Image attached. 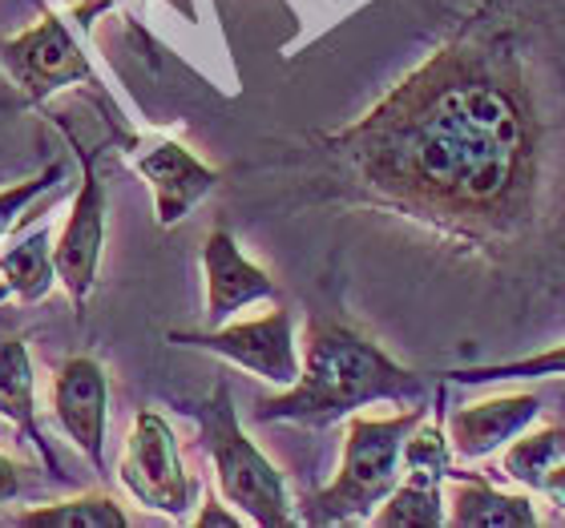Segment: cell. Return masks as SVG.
<instances>
[{
  "label": "cell",
  "instance_id": "cell-1",
  "mask_svg": "<svg viewBox=\"0 0 565 528\" xmlns=\"http://www.w3.org/2000/svg\"><path fill=\"white\" fill-rule=\"evenodd\" d=\"M328 146L380 202L416 218L501 226L530 182V118L513 85L448 49Z\"/></svg>",
  "mask_w": 565,
  "mask_h": 528
},
{
  "label": "cell",
  "instance_id": "cell-2",
  "mask_svg": "<svg viewBox=\"0 0 565 528\" xmlns=\"http://www.w3.org/2000/svg\"><path fill=\"white\" fill-rule=\"evenodd\" d=\"M424 403V384L416 371L392 364L376 343L364 340L348 323L311 319L307 323L303 371L282 396L259 399L255 420L259 423H335L355 416L367 403Z\"/></svg>",
  "mask_w": 565,
  "mask_h": 528
},
{
  "label": "cell",
  "instance_id": "cell-3",
  "mask_svg": "<svg viewBox=\"0 0 565 528\" xmlns=\"http://www.w3.org/2000/svg\"><path fill=\"white\" fill-rule=\"evenodd\" d=\"M182 411L199 420L202 448H206L214 460L218 493H223L250 525L282 528V525H295V520H299L295 517L291 496H287V481L279 476V468H275L271 460L255 448V440L243 432L226 379H218L211 396L199 399V403H182Z\"/></svg>",
  "mask_w": 565,
  "mask_h": 528
},
{
  "label": "cell",
  "instance_id": "cell-4",
  "mask_svg": "<svg viewBox=\"0 0 565 528\" xmlns=\"http://www.w3.org/2000/svg\"><path fill=\"white\" fill-rule=\"evenodd\" d=\"M428 411L424 403L388 416V420H367V416H348V440H343L340 476L307 500V525H340V520L372 517V508L384 505L396 484H401L404 440Z\"/></svg>",
  "mask_w": 565,
  "mask_h": 528
},
{
  "label": "cell",
  "instance_id": "cell-5",
  "mask_svg": "<svg viewBox=\"0 0 565 528\" xmlns=\"http://www.w3.org/2000/svg\"><path fill=\"white\" fill-rule=\"evenodd\" d=\"M109 0H94L85 9L73 12H49L29 29V33L12 36L9 45H0V61L29 106H41L49 97L65 89V85H94V65L82 45V33L89 29L97 12H106Z\"/></svg>",
  "mask_w": 565,
  "mask_h": 528
},
{
  "label": "cell",
  "instance_id": "cell-6",
  "mask_svg": "<svg viewBox=\"0 0 565 528\" xmlns=\"http://www.w3.org/2000/svg\"><path fill=\"white\" fill-rule=\"evenodd\" d=\"M118 481L126 484V493L138 505L178 520L186 517L194 496H199V484L178 452V435L170 432V423L158 411H138V420L126 435V448H121Z\"/></svg>",
  "mask_w": 565,
  "mask_h": 528
},
{
  "label": "cell",
  "instance_id": "cell-7",
  "mask_svg": "<svg viewBox=\"0 0 565 528\" xmlns=\"http://www.w3.org/2000/svg\"><path fill=\"white\" fill-rule=\"evenodd\" d=\"M57 126L70 133L73 153L82 158V194L73 202V214L61 238L53 243V259H57V279L70 291L77 315L85 311L89 294L97 287V267H102V247H106V182L97 174V153L106 150V141L85 150L82 138L70 130V121L57 118Z\"/></svg>",
  "mask_w": 565,
  "mask_h": 528
},
{
  "label": "cell",
  "instance_id": "cell-8",
  "mask_svg": "<svg viewBox=\"0 0 565 528\" xmlns=\"http://www.w3.org/2000/svg\"><path fill=\"white\" fill-rule=\"evenodd\" d=\"M178 347H199V352L223 355L226 364L243 367L250 376L267 379L275 388H291L303 364L295 352V319L291 311H271L250 323H223L211 331H170L166 335Z\"/></svg>",
  "mask_w": 565,
  "mask_h": 528
},
{
  "label": "cell",
  "instance_id": "cell-9",
  "mask_svg": "<svg viewBox=\"0 0 565 528\" xmlns=\"http://www.w3.org/2000/svg\"><path fill=\"white\" fill-rule=\"evenodd\" d=\"M53 416L65 428L77 452L94 472L106 476V423H109V379L106 367L89 355L65 359L53 379Z\"/></svg>",
  "mask_w": 565,
  "mask_h": 528
},
{
  "label": "cell",
  "instance_id": "cell-10",
  "mask_svg": "<svg viewBox=\"0 0 565 528\" xmlns=\"http://www.w3.org/2000/svg\"><path fill=\"white\" fill-rule=\"evenodd\" d=\"M134 170L150 182L158 226H178L218 186V170L199 162L182 141H170V138L153 141L141 153H134Z\"/></svg>",
  "mask_w": 565,
  "mask_h": 528
},
{
  "label": "cell",
  "instance_id": "cell-11",
  "mask_svg": "<svg viewBox=\"0 0 565 528\" xmlns=\"http://www.w3.org/2000/svg\"><path fill=\"white\" fill-rule=\"evenodd\" d=\"M202 270H206V323L223 327L226 319L259 299H279V287L267 279V270L238 250L226 230H214L202 247Z\"/></svg>",
  "mask_w": 565,
  "mask_h": 528
},
{
  "label": "cell",
  "instance_id": "cell-12",
  "mask_svg": "<svg viewBox=\"0 0 565 528\" xmlns=\"http://www.w3.org/2000/svg\"><path fill=\"white\" fill-rule=\"evenodd\" d=\"M537 416H542V399L533 391L469 403L448 416V444L460 460H484L493 456L497 448L513 444V435L525 432Z\"/></svg>",
  "mask_w": 565,
  "mask_h": 528
},
{
  "label": "cell",
  "instance_id": "cell-13",
  "mask_svg": "<svg viewBox=\"0 0 565 528\" xmlns=\"http://www.w3.org/2000/svg\"><path fill=\"white\" fill-rule=\"evenodd\" d=\"M0 416L21 428L24 440L41 452L45 468L61 481L57 456H53V448H49L41 423H36V376H33V359H29V347H24L21 335L0 340Z\"/></svg>",
  "mask_w": 565,
  "mask_h": 528
},
{
  "label": "cell",
  "instance_id": "cell-14",
  "mask_svg": "<svg viewBox=\"0 0 565 528\" xmlns=\"http://www.w3.org/2000/svg\"><path fill=\"white\" fill-rule=\"evenodd\" d=\"M452 484V517L448 525L457 528H533L537 513H533L530 496H509L493 488L489 481L472 476V472H448Z\"/></svg>",
  "mask_w": 565,
  "mask_h": 528
},
{
  "label": "cell",
  "instance_id": "cell-15",
  "mask_svg": "<svg viewBox=\"0 0 565 528\" xmlns=\"http://www.w3.org/2000/svg\"><path fill=\"white\" fill-rule=\"evenodd\" d=\"M57 282V259H53V238L41 223L33 235H24L17 247L0 255V294H17L21 303H41L49 299Z\"/></svg>",
  "mask_w": 565,
  "mask_h": 528
},
{
  "label": "cell",
  "instance_id": "cell-16",
  "mask_svg": "<svg viewBox=\"0 0 565 528\" xmlns=\"http://www.w3.org/2000/svg\"><path fill=\"white\" fill-rule=\"evenodd\" d=\"M557 464H565V423L542 428V432L525 435V440H513V444L505 448V476L525 484V488H533V493L542 488V481Z\"/></svg>",
  "mask_w": 565,
  "mask_h": 528
},
{
  "label": "cell",
  "instance_id": "cell-17",
  "mask_svg": "<svg viewBox=\"0 0 565 528\" xmlns=\"http://www.w3.org/2000/svg\"><path fill=\"white\" fill-rule=\"evenodd\" d=\"M24 528H126L130 517L109 496H77L61 505H36L17 517Z\"/></svg>",
  "mask_w": 565,
  "mask_h": 528
},
{
  "label": "cell",
  "instance_id": "cell-18",
  "mask_svg": "<svg viewBox=\"0 0 565 528\" xmlns=\"http://www.w3.org/2000/svg\"><path fill=\"white\" fill-rule=\"evenodd\" d=\"M372 525L380 528H401V525H445V496L440 493H424V488H413V484H396V493L388 496V505L380 508Z\"/></svg>",
  "mask_w": 565,
  "mask_h": 528
},
{
  "label": "cell",
  "instance_id": "cell-19",
  "mask_svg": "<svg viewBox=\"0 0 565 528\" xmlns=\"http://www.w3.org/2000/svg\"><path fill=\"white\" fill-rule=\"evenodd\" d=\"M545 376H565V343L554 347V352L530 355V359H513V364L460 367V371H448L452 384H493V379H545Z\"/></svg>",
  "mask_w": 565,
  "mask_h": 528
},
{
  "label": "cell",
  "instance_id": "cell-20",
  "mask_svg": "<svg viewBox=\"0 0 565 528\" xmlns=\"http://www.w3.org/2000/svg\"><path fill=\"white\" fill-rule=\"evenodd\" d=\"M17 493H21V468L9 456H0V505H9Z\"/></svg>",
  "mask_w": 565,
  "mask_h": 528
},
{
  "label": "cell",
  "instance_id": "cell-21",
  "mask_svg": "<svg viewBox=\"0 0 565 528\" xmlns=\"http://www.w3.org/2000/svg\"><path fill=\"white\" fill-rule=\"evenodd\" d=\"M537 493L550 496V500H554L557 508H565V464H557V468L550 472V476H545L542 488H537Z\"/></svg>",
  "mask_w": 565,
  "mask_h": 528
},
{
  "label": "cell",
  "instance_id": "cell-22",
  "mask_svg": "<svg viewBox=\"0 0 565 528\" xmlns=\"http://www.w3.org/2000/svg\"><path fill=\"white\" fill-rule=\"evenodd\" d=\"M199 525H202V528H206V525H231V528H235V525H238V517H235V513H223V508H218V505L211 500V505H206V508L199 513Z\"/></svg>",
  "mask_w": 565,
  "mask_h": 528
},
{
  "label": "cell",
  "instance_id": "cell-23",
  "mask_svg": "<svg viewBox=\"0 0 565 528\" xmlns=\"http://www.w3.org/2000/svg\"><path fill=\"white\" fill-rule=\"evenodd\" d=\"M0 238H4V230H0Z\"/></svg>",
  "mask_w": 565,
  "mask_h": 528
},
{
  "label": "cell",
  "instance_id": "cell-24",
  "mask_svg": "<svg viewBox=\"0 0 565 528\" xmlns=\"http://www.w3.org/2000/svg\"><path fill=\"white\" fill-rule=\"evenodd\" d=\"M36 4H41V0H36Z\"/></svg>",
  "mask_w": 565,
  "mask_h": 528
}]
</instances>
